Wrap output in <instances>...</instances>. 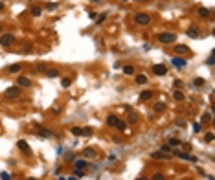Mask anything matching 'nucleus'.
Returning a JSON list of instances; mask_svg holds the SVG:
<instances>
[{"mask_svg":"<svg viewBox=\"0 0 215 180\" xmlns=\"http://www.w3.org/2000/svg\"><path fill=\"white\" fill-rule=\"evenodd\" d=\"M177 40V33L173 31H164V33H158V43H164V44H171Z\"/></svg>","mask_w":215,"mask_h":180,"instance_id":"1","label":"nucleus"},{"mask_svg":"<svg viewBox=\"0 0 215 180\" xmlns=\"http://www.w3.org/2000/svg\"><path fill=\"white\" fill-rule=\"evenodd\" d=\"M20 92H22V90H20V86H9V88L4 92V96H6L8 99H17L18 96H20Z\"/></svg>","mask_w":215,"mask_h":180,"instance_id":"2","label":"nucleus"},{"mask_svg":"<svg viewBox=\"0 0 215 180\" xmlns=\"http://www.w3.org/2000/svg\"><path fill=\"white\" fill-rule=\"evenodd\" d=\"M134 22L140 24V26H147L151 22V17L147 15V13H138V15L134 17Z\"/></svg>","mask_w":215,"mask_h":180,"instance_id":"3","label":"nucleus"},{"mask_svg":"<svg viewBox=\"0 0 215 180\" xmlns=\"http://www.w3.org/2000/svg\"><path fill=\"white\" fill-rule=\"evenodd\" d=\"M13 43H15V37H13L11 33H8V35H2V37H0V46H11Z\"/></svg>","mask_w":215,"mask_h":180,"instance_id":"4","label":"nucleus"},{"mask_svg":"<svg viewBox=\"0 0 215 180\" xmlns=\"http://www.w3.org/2000/svg\"><path fill=\"white\" fill-rule=\"evenodd\" d=\"M151 158H153V160H169L171 154L169 153H164V151H156V153L151 154Z\"/></svg>","mask_w":215,"mask_h":180,"instance_id":"5","label":"nucleus"},{"mask_svg":"<svg viewBox=\"0 0 215 180\" xmlns=\"http://www.w3.org/2000/svg\"><path fill=\"white\" fill-rule=\"evenodd\" d=\"M37 136H39V138H52V136H53V130L46 129V127H39V129H37Z\"/></svg>","mask_w":215,"mask_h":180,"instance_id":"6","label":"nucleus"},{"mask_svg":"<svg viewBox=\"0 0 215 180\" xmlns=\"http://www.w3.org/2000/svg\"><path fill=\"white\" fill-rule=\"evenodd\" d=\"M17 147H18L20 151H22V153H24V154H28V156H30V154H31V149H30V143H28V142H24V140H18V143H17Z\"/></svg>","mask_w":215,"mask_h":180,"instance_id":"7","label":"nucleus"},{"mask_svg":"<svg viewBox=\"0 0 215 180\" xmlns=\"http://www.w3.org/2000/svg\"><path fill=\"white\" fill-rule=\"evenodd\" d=\"M74 167H75V169H83V171H87V167H88L87 158H77V160L74 162Z\"/></svg>","mask_w":215,"mask_h":180,"instance_id":"8","label":"nucleus"},{"mask_svg":"<svg viewBox=\"0 0 215 180\" xmlns=\"http://www.w3.org/2000/svg\"><path fill=\"white\" fill-rule=\"evenodd\" d=\"M31 85V81L28 79V77H24V75H18V79H17V86H20V88H28Z\"/></svg>","mask_w":215,"mask_h":180,"instance_id":"9","label":"nucleus"},{"mask_svg":"<svg viewBox=\"0 0 215 180\" xmlns=\"http://www.w3.org/2000/svg\"><path fill=\"white\" fill-rule=\"evenodd\" d=\"M171 63H173V66H177V68H184L188 61H186L184 57H173V59H171Z\"/></svg>","mask_w":215,"mask_h":180,"instance_id":"10","label":"nucleus"},{"mask_svg":"<svg viewBox=\"0 0 215 180\" xmlns=\"http://www.w3.org/2000/svg\"><path fill=\"white\" fill-rule=\"evenodd\" d=\"M83 156H85V158H96V156H98V151L92 149V147H85V149H83Z\"/></svg>","mask_w":215,"mask_h":180,"instance_id":"11","label":"nucleus"},{"mask_svg":"<svg viewBox=\"0 0 215 180\" xmlns=\"http://www.w3.org/2000/svg\"><path fill=\"white\" fill-rule=\"evenodd\" d=\"M153 72H155V75H165L167 74V68L164 64H155L153 66Z\"/></svg>","mask_w":215,"mask_h":180,"instance_id":"12","label":"nucleus"},{"mask_svg":"<svg viewBox=\"0 0 215 180\" xmlns=\"http://www.w3.org/2000/svg\"><path fill=\"white\" fill-rule=\"evenodd\" d=\"M199 17H200V18H211V11L206 9V8H200V9H199Z\"/></svg>","mask_w":215,"mask_h":180,"instance_id":"13","label":"nucleus"},{"mask_svg":"<svg viewBox=\"0 0 215 180\" xmlns=\"http://www.w3.org/2000/svg\"><path fill=\"white\" fill-rule=\"evenodd\" d=\"M175 52L180 53V55H184V53H188L189 50H188V46H186V44H177L175 46Z\"/></svg>","mask_w":215,"mask_h":180,"instance_id":"14","label":"nucleus"},{"mask_svg":"<svg viewBox=\"0 0 215 180\" xmlns=\"http://www.w3.org/2000/svg\"><path fill=\"white\" fill-rule=\"evenodd\" d=\"M186 33H188V37H191V39H199V35H200L197 28H189V30L186 31Z\"/></svg>","mask_w":215,"mask_h":180,"instance_id":"15","label":"nucleus"},{"mask_svg":"<svg viewBox=\"0 0 215 180\" xmlns=\"http://www.w3.org/2000/svg\"><path fill=\"white\" fill-rule=\"evenodd\" d=\"M153 98V92H151V90H143V92L140 94V99L142 101H149Z\"/></svg>","mask_w":215,"mask_h":180,"instance_id":"16","label":"nucleus"},{"mask_svg":"<svg viewBox=\"0 0 215 180\" xmlns=\"http://www.w3.org/2000/svg\"><path fill=\"white\" fill-rule=\"evenodd\" d=\"M118 120H120V118H116V116H109V118H107V125H109V127H114L116 123H118Z\"/></svg>","mask_w":215,"mask_h":180,"instance_id":"17","label":"nucleus"},{"mask_svg":"<svg viewBox=\"0 0 215 180\" xmlns=\"http://www.w3.org/2000/svg\"><path fill=\"white\" fill-rule=\"evenodd\" d=\"M136 83H138V85H145V83H147V77H145L143 74H138L136 75Z\"/></svg>","mask_w":215,"mask_h":180,"instance_id":"18","label":"nucleus"},{"mask_svg":"<svg viewBox=\"0 0 215 180\" xmlns=\"http://www.w3.org/2000/svg\"><path fill=\"white\" fill-rule=\"evenodd\" d=\"M114 127H116L118 130H120V133H123V130H125V127H127V125H125V121H121V120H118V123H116V125H114Z\"/></svg>","mask_w":215,"mask_h":180,"instance_id":"19","label":"nucleus"},{"mask_svg":"<svg viewBox=\"0 0 215 180\" xmlns=\"http://www.w3.org/2000/svg\"><path fill=\"white\" fill-rule=\"evenodd\" d=\"M123 74H127V75H133V74H134V66H131V64L123 66Z\"/></svg>","mask_w":215,"mask_h":180,"instance_id":"20","label":"nucleus"},{"mask_svg":"<svg viewBox=\"0 0 215 180\" xmlns=\"http://www.w3.org/2000/svg\"><path fill=\"white\" fill-rule=\"evenodd\" d=\"M92 133H94V129H92V127H85V129H83V136H85V138L92 136Z\"/></svg>","mask_w":215,"mask_h":180,"instance_id":"21","label":"nucleus"},{"mask_svg":"<svg viewBox=\"0 0 215 180\" xmlns=\"http://www.w3.org/2000/svg\"><path fill=\"white\" fill-rule=\"evenodd\" d=\"M20 70H22V66H20V64H13V66H9V72H11V74H18Z\"/></svg>","mask_w":215,"mask_h":180,"instance_id":"22","label":"nucleus"},{"mask_svg":"<svg viewBox=\"0 0 215 180\" xmlns=\"http://www.w3.org/2000/svg\"><path fill=\"white\" fill-rule=\"evenodd\" d=\"M173 98H175L177 101H182V99H184V94L180 92V90H175V94H173Z\"/></svg>","mask_w":215,"mask_h":180,"instance_id":"23","label":"nucleus"},{"mask_svg":"<svg viewBox=\"0 0 215 180\" xmlns=\"http://www.w3.org/2000/svg\"><path fill=\"white\" fill-rule=\"evenodd\" d=\"M40 13H43V9H40L39 6H35V8L31 9V15H33V17H40Z\"/></svg>","mask_w":215,"mask_h":180,"instance_id":"24","label":"nucleus"},{"mask_svg":"<svg viewBox=\"0 0 215 180\" xmlns=\"http://www.w3.org/2000/svg\"><path fill=\"white\" fill-rule=\"evenodd\" d=\"M46 75H48L50 79H53V77H57V75H59V72H57V70H46Z\"/></svg>","mask_w":215,"mask_h":180,"instance_id":"25","label":"nucleus"},{"mask_svg":"<svg viewBox=\"0 0 215 180\" xmlns=\"http://www.w3.org/2000/svg\"><path fill=\"white\" fill-rule=\"evenodd\" d=\"M72 134H74V136H83V129H81V127H74V129H72Z\"/></svg>","mask_w":215,"mask_h":180,"instance_id":"26","label":"nucleus"},{"mask_svg":"<svg viewBox=\"0 0 215 180\" xmlns=\"http://www.w3.org/2000/svg\"><path fill=\"white\" fill-rule=\"evenodd\" d=\"M160 151H164V153H173V147H171V145H167V143H165V145H162V147H160Z\"/></svg>","mask_w":215,"mask_h":180,"instance_id":"27","label":"nucleus"},{"mask_svg":"<svg viewBox=\"0 0 215 180\" xmlns=\"http://www.w3.org/2000/svg\"><path fill=\"white\" fill-rule=\"evenodd\" d=\"M204 83H206V81H204L202 77H197L195 81H193V85H195V86H204Z\"/></svg>","mask_w":215,"mask_h":180,"instance_id":"28","label":"nucleus"},{"mask_svg":"<svg viewBox=\"0 0 215 180\" xmlns=\"http://www.w3.org/2000/svg\"><path fill=\"white\" fill-rule=\"evenodd\" d=\"M164 108H165V105H164V103H156V105H155V112H162Z\"/></svg>","mask_w":215,"mask_h":180,"instance_id":"29","label":"nucleus"},{"mask_svg":"<svg viewBox=\"0 0 215 180\" xmlns=\"http://www.w3.org/2000/svg\"><path fill=\"white\" fill-rule=\"evenodd\" d=\"M61 85H63L65 88H68V86H70V85H72V79H68V77H65L63 81H61Z\"/></svg>","mask_w":215,"mask_h":180,"instance_id":"30","label":"nucleus"},{"mask_svg":"<svg viewBox=\"0 0 215 180\" xmlns=\"http://www.w3.org/2000/svg\"><path fill=\"white\" fill-rule=\"evenodd\" d=\"M167 145H171V147H177V145H180V140H177V138H171Z\"/></svg>","mask_w":215,"mask_h":180,"instance_id":"31","label":"nucleus"},{"mask_svg":"<svg viewBox=\"0 0 215 180\" xmlns=\"http://www.w3.org/2000/svg\"><path fill=\"white\" fill-rule=\"evenodd\" d=\"M129 121H131V123H136V121H138V114L131 112V114H129Z\"/></svg>","mask_w":215,"mask_h":180,"instance_id":"32","label":"nucleus"},{"mask_svg":"<svg viewBox=\"0 0 215 180\" xmlns=\"http://www.w3.org/2000/svg\"><path fill=\"white\" fill-rule=\"evenodd\" d=\"M151 180H165V176L162 175V173H155V175H153V178Z\"/></svg>","mask_w":215,"mask_h":180,"instance_id":"33","label":"nucleus"},{"mask_svg":"<svg viewBox=\"0 0 215 180\" xmlns=\"http://www.w3.org/2000/svg\"><path fill=\"white\" fill-rule=\"evenodd\" d=\"M105 18H107V13H101L99 17H96V22H98V24H101V22H103V20H105Z\"/></svg>","mask_w":215,"mask_h":180,"instance_id":"34","label":"nucleus"},{"mask_svg":"<svg viewBox=\"0 0 215 180\" xmlns=\"http://www.w3.org/2000/svg\"><path fill=\"white\" fill-rule=\"evenodd\" d=\"M208 121H211V114H210V112H206V114L202 116V123H208Z\"/></svg>","mask_w":215,"mask_h":180,"instance_id":"35","label":"nucleus"},{"mask_svg":"<svg viewBox=\"0 0 215 180\" xmlns=\"http://www.w3.org/2000/svg\"><path fill=\"white\" fill-rule=\"evenodd\" d=\"M204 140H206L208 143H211V142H213V133H208V134L204 136Z\"/></svg>","mask_w":215,"mask_h":180,"instance_id":"36","label":"nucleus"},{"mask_svg":"<svg viewBox=\"0 0 215 180\" xmlns=\"http://www.w3.org/2000/svg\"><path fill=\"white\" fill-rule=\"evenodd\" d=\"M46 9H48V11H53V9H57V4H53V2H50V4H48V6H46Z\"/></svg>","mask_w":215,"mask_h":180,"instance_id":"37","label":"nucleus"},{"mask_svg":"<svg viewBox=\"0 0 215 180\" xmlns=\"http://www.w3.org/2000/svg\"><path fill=\"white\" fill-rule=\"evenodd\" d=\"M83 175H85V171H83V169H75V176H77V178H81Z\"/></svg>","mask_w":215,"mask_h":180,"instance_id":"38","label":"nucleus"},{"mask_svg":"<svg viewBox=\"0 0 215 180\" xmlns=\"http://www.w3.org/2000/svg\"><path fill=\"white\" fill-rule=\"evenodd\" d=\"M37 70H39V72H46V64H43V63L37 64Z\"/></svg>","mask_w":215,"mask_h":180,"instance_id":"39","label":"nucleus"},{"mask_svg":"<svg viewBox=\"0 0 215 180\" xmlns=\"http://www.w3.org/2000/svg\"><path fill=\"white\" fill-rule=\"evenodd\" d=\"M0 176H2V180H11L8 173H0Z\"/></svg>","mask_w":215,"mask_h":180,"instance_id":"40","label":"nucleus"},{"mask_svg":"<svg viewBox=\"0 0 215 180\" xmlns=\"http://www.w3.org/2000/svg\"><path fill=\"white\" fill-rule=\"evenodd\" d=\"M65 158H66V160H74V154H72V153H66Z\"/></svg>","mask_w":215,"mask_h":180,"instance_id":"41","label":"nucleus"},{"mask_svg":"<svg viewBox=\"0 0 215 180\" xmlns=\"http://www.w3.org/2000/svg\"><path fill=\"white\" fill-rule=\"evenodd\" d=\"M193 130H195V133H199V130H200V125H199V123H195V125H193Z\"/></svg>","mask_w":215,"mask_h":180,"instance_id":"42","label":"nucleus"},{"mask_svg":"<svg viewBox=\"0 0 215 180\" xmlns=\"http://www.w3.org/2000/svg\"><path fill=\"white\" fill-rule=\"evenodd\" d=\"M208 64H213V53L210 55V57H208Z\"/></svg>","mask_w":215,"mask_h":180,"instance_id":"43","label":"nucleus"},{"mask_svg":"<svg viewBox=\"0 0 215 180\" xmlns=\"http://www.w3.org/2000/svg\"><path fill=\"white\" fill-rule=\"evenodd\" d=\"M70 180H79V178H77V176H75V175H74V176H70Z\"/></svg>","mask_w":215,"mask_h":180,"instance_id":"44","label":"nucleus"},{"mask_svg":"<svg viewBox=\"0 0 215 180\" xmlns=\"http://www.w3.org/2000/svg\"><path fill=\"white\" fill-rule=\"evenodd\" d=\"M4 9V2H0V11H2Z\"/></svg>","mask_w":215,"mask_h":180,"instance_id":"45","label":"nucleus"},{"mask_svg":"<svg viewBox=\"0 0 215 180\" xmlns=\"http://www.w3.org/2000/svg\"><path fill=\"white\" fill-rule=\"evenodd\" d=\"M59 180H66V176H59Z\"/></svg>","mask_w":215,"mask_h":180,"instance_id":"46","label":"nucleus"},{"mask_svg":"<svg viewBox=\"0 0 215 180\" xmlns=\"http://www.w3.org/2000/svg\"><path fill=\"white\" fill-rule=\"evenodd\" d=\"M138 180H147V178H143V176H140V178H138Z\"/></svg>","mask_w":215,"mask_h":180,"instance_id":"47","label":"nucleus"},{"mask_svg":"<svg viewBox=\"0 0 215 180\" xmlns=\"http://www.w3.org/2000/svg\"><path fill=\"white\" fill-rule=\"evenodd\" d=\"M28 180H37V178H28Z\"/></svg>","mask_w":215,"mask_h":180,"instance_id":"48","label":"nucleus"},{"mask_svg":"<svg viewBox=\"0 0 215 180\" xmlns=\"http://www.w3.org/2000/svg\"><path fill=\"white\" fill-rule=\"evenodd\" d=\"M92 2H99V0H92Z\"/></svg>","mask_w":215,"mask_h":180,"instance_id":"49","label":"nucleus"},{"mask_svg":"<svg viewBox=\"0 0 215 180\" xmlns=\"http://www.w3.org/2000/svg\"><path fill=\"white\" fill-rule=\"evenodd\" d=\"M0 31H2V26H0Z\"/></svg>","mask_w":215,"mask_h":180,"instance_id":"50","label":"nucleus"}]
</instances>
